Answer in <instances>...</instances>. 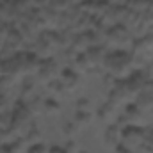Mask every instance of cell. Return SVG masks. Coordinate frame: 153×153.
I'll use <instances>...</instances> for the list:
<instances>
[{"mask_svg":"<svg viewBox=\"0 0 153 153\" xmlns=\"http://www.w3.org/2000/svg\"><path fill=\"white\" fill-rule=\"evenodd\" d=\"M146 134L141 126H126L123 132H121V139H123V144L126 148H134V146H139L143 141H144Z\"/></svg>","mask_w":153,"mask_h":153,"instance_id":"1","label":"cell"},{"mask_svg":"<svg viewBox=\"0 0 153 153\" xmlns=\"http://www.w3.org/2000/svg\"><path fill=\"white\" fill-rule=\"evenodd\" d=\"M107 66H109L111 71H116V73L119 71L121 73L128 66V55L123 53V52H116V53L107 57Z\"/></svg>","mask_w":153,"mask_h":153,"instance_id":"2","label":"cell"},{"mask_svg":"<svg viewBox=\"0 0 153 153\" xmlns=\"http://www.w3.org/2000/svg\"><path fill=\"white\" fill-rule=\"evenodd\" d=\"M75 82H76V73L75 71L66 70V71L62 73V84H64V87H71Z\"/></svg>","mask_w":153,"mask_h":153,"instance_id":"3","label":"cell"},{"mask_svg":"<svg viewBox=\"0 0 153 153\" xmlns=\"http://www.w3.org/2000/svg\"><path fill=\"white\" fill-rule=\"evenodd\" d=\"M29 153H48V150H46L43 144H34V146L29 150Z\"/></svg>","mask_w":153,"mask_h":153,"instance_id":"4","label":"cell"}]
</instances>
